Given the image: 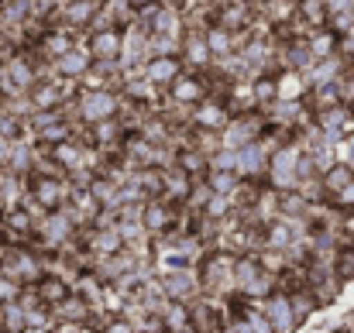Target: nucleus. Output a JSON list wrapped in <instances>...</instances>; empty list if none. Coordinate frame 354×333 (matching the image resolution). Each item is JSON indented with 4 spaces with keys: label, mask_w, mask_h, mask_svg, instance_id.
I'll use <instances>...</instances> for the list:
<instances>
[{
    "label": "nucleus",
    "mask_w": 354,
    "mask_h": 333,
    "mask_svg": "<svg viewBox=\"0 0 354 333\" xmlns=\"http://www.w3.org/2000/svg\"><path fill=\"white\" fill-rule=\"evenodd\" d=\"M3 104H7V97H3V90H0V111H3Z\"/></svg>",
    "instance_id": "nucleus-36"
},
{
    "label": "nucleus",
    "mask_w": 354,
    "mask_h": 333,
    "mask_svg": "<svg viewBox=\"0 0 354 333\" xmlns=\"http://www.w3.org/2000/svg\"><path fill=\"white\" fill-rule=\"evenodd\" d=\"M100 333H138V327H134V323H131L127 316H120V313H114V316L107 320V327H104Z\"/></svg>",
    "instance_id": "nucleus-30"
},
{
    "label": "nucleus",
    "mask_w": 354,
    "mask_h": 333,
    "mask_svg": "<svg viewBox=\"0 0 354 333\" xmlns=\"http://www.w3.org/2000/svg\"><path fill=\"white\" fill-rule=\"evenodd\" d=\"M104 10V0H59L52 10V24H62L76 35H86Z\"/></svg>",
    "instance_id": "nucleus-6"
},
{
    "label": "nucleus",
    "mask_w": 354,
    "mask_h": 333,
    "mask_svg": "<svg viewBox=\"0 0 354 333\" xmlns=\"http://www.w3.org/2000/svg\"><path fill=\"white\" fill-rule=\"evenodd\" d=\"M320 179H324V189H327V200H330V196H337L344 186H351L354 182V169L348 165V162H334Z\"/></svg>",
    "instance_id": "nucleus-24"
},
{
    "label": "nucleus",
    "mask_w": 354,
    "mask_h": 333,
    "mask_svg": "<svg viewBox=\"0 0 354 333\" xmlns=\"http://www.w3.org/2000/svg\"><path fill=\"white\" fill-rule=\"evenodd\" d=\"M93 313H97V306L86 299V296H80L76 289L59 303V306H52V316H55V323H90L93 320Z\"/></svg>",
    "instance_id": "nucleus-16"
},
{
    "label": "nucleus",
    "mask_w": 354,
    "mask_h": 333,
    "mask_svg": "<svg viewBox=\"0 0 354 333\" xmlns=\"http://www.w3.org/2000/svg\"><path fill=\"white\" fill-rule=\"evenodd\" d=\"M207 182L214 186V193H227V196H231L237 186H241V175H237V172H227V169H210V172H207Z\"/></svg>",
    "instance_id": "nucleus-28"
},
{
    "label": "nucleus",
    "mask_w": 354,
    "mask_h": 333,
    "mask_svg": "<svg viewBox=\"0 0 354 333\" xmlns=\"http://www.w3.org/2000/svg\"><path fill=\"white\" fill-rule=\"evenodd\" d=\"M183 73H186V66H183L179 55H151V59L141 66V76H145L155 90H162V93H165Z\"/></svg>",
    "instance_id": "nucleus-13"
},
{
    "label": "nucleus",
    "mask_w": 354,
    "mask_h": 333,
    "mask_svg": "<svg viewBox=\"0 0 354 333\" xmlns=\"http://www.w3.org/2000/svg\"><path fill=\"white\" fill-rule=\"evenodd\" d=\"M24 289H28V285H21L17 278H10V275L0 272V306H3V303H17Z\"/></svg>",
    "instance_id": "nucleus-29"
},
{
    "label": "nucleus",
    "mask_w": 354,
    "mask_h": 333,
    "mask_svg": "<svg viewBox=\"0 0 354 333\" xmlns=\"http://www.w3.org/2000/svg\"><path fill=\"white\" fill-rule=\"evenodd\" d=\"M203 97H210V79H207V73H193V69H186V73L165 90L162 104L179 107V111H189V107H196Z\"/></svg>",
    "instance_id": "nucleus-7"
},
{
    "label": "nucleus",
    "mask_w": 354,
    "mask_h": 333,
    "mask_svg": "<svg viewBox=\"0 0 354 333\" xmlns=\"http://www.w3.org/2000/svg\"><path fill=\"white\" fill-rule=\"evenodd\" d=\"M86 131H90V144H97V148H100V151H107V155H118L131 127H127L120 117H114V120L93 124V127H86Z\"/></svg>",
    "instance_id": "nucleus-17"
},
{
    "label": "nucleus",
    "mask_w": 354,
    "mask_h": 333,
    "mask_svg": "<svg viewBox=\"0 0 354 333\" xmlns=\"http://www.w3.org/2000/svg\"><path fill=\"white\" fill-rule=\"evenodd\" d=\"M69 117L83 127H93V124H104V120H114L120 117L124 107V93L120 90H107V86H76L73 100L62 104Z\"/></svg>",
    "instance_id": "nucleus-1"
},
{
    "label": "nucleus",
    "mask_w": 354,
    "mask_h": 333,
    "mask_svg": "<svg viewBox=\"0 0 354 333\" xmlns=\"http://www.w3.org/2000/svg\"><path fill=\"white\" fill-rule=\"evenodd\" d=\"M354 10V0H327V21L337 17V14H351Z\"/></svg>",
    "instance_id": "nucleus-32"
},
{
    "label": "nucleus",
    "mask_w": 354,
    "mask_h": 333,
    "mask_svg": "<svg viewBox=\"0 0 354 333\" xmlns=\"http://www.w3.org/2000/svg\"><path fill=\"white\" fill-rule=\"evenodd\" d=\"M10 148H14V137H7L0 131V169H7V158H10Z\"/></svg>",
    "instance_id": "nucleus-33"
},
{
    "label": "nucleus",
    "mask_w": 354,
    "mask_h": 333,
    "mask_svg": "<svg viewBox=\"0 0 354 333\" xmlns=\"http://www.w3.org/2000/svg\"><path fill=\"white\" fill-rule=\"evenodd\" d=\"M127 3H131L134 14H138V10H145V7H151V3H162V0H127Z\"/></svg>",
    "instance_id": "nucleus-34"
},
{
    "label": "nucleus",
    "mask_w": 354,
    "mask_h": 333,
    "mask_svg": "<svg viewBox=\"0 0 354 333\" xmlns=\"http://www.w3.org/2000/svg\"><path fill=\"white\" fill-rule=\"evenodd\" d=\"M193 182H196V179H193L186 169H179V165L162 169V200H169V203H176V207H186Z\"/></svg>",
    "instance_id": "nucleus-18"
},
{
    "label": "nucleus",
    "mask_w": 354,
    "mask_h": 333,
    "mask_svg": "<svg viewBox=\"0 0 354 333\" xmlns=\"http://www.w3.org/2000/svg\"><path fill=\"white\" fill-rule=\"evenodd\" d=\"M162 3H172V7H183V10H186V7H189L193 0H162Z\"/></svg>",
    "instance_id": "nucleus-35"
},
{
    "label": "nucleus",
    "mask_w": 354,
    "mask_h": 333,
    "mask_svg": "<svg viewBox=\"0 0 354 333\" xmlns=\"http://www.w3.org/2000/svg\"><path fill=\"white\" fill-rule=\"evenodd\" d=\"M251 90H254V107L258 111H268L275 100H279V73H261L251 79Z\"/></svg>",
    "instance_id": "nucleus-23"
},
{
    "label": "nucleus",
    "mask_w": 354,
    "mask_h": 333,
    "mask_svg": "<svg viewBox=\"0 0 354 333\" xmlns=\"http://www.w3.org/2000/svg\"><path fill=\"white\" fill-rule=\"evenodd\" d=\"M231 117H234V113L227 107V100L217 97V93H210V97H203L196 107H189V127H193V131H207V134H221Z\"/></svg>",
    "instance_id": "nucleus-9"
},
{
    "label": "nucleus",
    "mask_w": 354,
    "mask_h": 333,
    "mask_svg": "<svg viewBox=\"0 0 354 333\" xmlns=\"http://www.w3.org/2000/svg\"><path fill=\"white\" fill-rule=\"evenodd\" d=\"M351 73V62L344 55H327V59H317L306 73H303V83H306V93L310 90H320V86H330V83H341L344 76Z\"/></svg>",
    "instance_id": "nucleus-12"
},
{
    "label": "nucleus",
    "mask_w": 354,
    "mask_h": 333,
    "mask_svg": "<svg viewBox=\"0 0 354 333\" xmlns=\"http://www.w3.org/2000/svg\"><path fill=\"white\" fill-rule=\"evenodd\" d=\"M289 299H292V313H296V320H299V323H306V320H310V313L317 310V299H313L310 285L292 289V292H289Z\"/></svg>",
    "instance_id": "nucleus-27"
},
{
    "label": "nucleus",
    "mask_w": 354,
    "mask_h": 333,
    "mask_svg": "<svg viewBox=\"0 0 354 333\" xmlns=\"http://www.w3.org/2000/svg\"><path fill=\"white\" fill-rule=\"evenodd\" d=\"M330 203H334V207H341V210H354V182L351 186H344L337 196H330Z\"/></svg>",
    "instance_id": "nucleus-31"
},
{
    "label": "nucleus",
    "mask_w": 354,
    "mask_h": 333,
    "mask_svg": "<svg viewBox=\"0 0 354 333\" xmlns=\"http://www.w3.org/2000/svg\"><path fill=\"white\" fill-rule=\"evenodd\" d=\"M31 244H38L41 251H69L80 244V227L66 210H52L38 220Z\"/></svg>",
    "instance_id": "nucleus-5"
},
{
    "label": "nucleus",
    "mask_w": 354,
    "mask_h": 333,
    "mask_svg": "<svg viewBox=\"0 0 354 333\" xmlns=\"http://www.w3.org/2000/svg\"><path fill=\"white\" fill-rule=\"evenodd\" d=\"M234 258L237 254L224 251V247H210V251L203 254V261L196 265V272H200V285H203V296H214V299H231V296H237Z\"/></svg>",
    "instance_id": "nucleus-2"
},
{
    "label": "nucleus",
    "mask_w": 354,
    "mask_h": 333,
    "mask_svg": "<svg viewBox=\"0 0 354 333\" xmlns=\"http://www.w3.org/2000/svg\"><path fill=\"white\" fill-rule=\"evenodd\" d=\"M86 48L93 59H120V45H124V31L118 24H107V28H93L90 35H83Z\"/></svg>",
    "instance_id": "nucleus-15"
},
{
    "label": "nucleus",
    "mask_w": 354,
    "mask_h": 333,
    "mask_svg": "<svg viewBox=\"0 0 354 333\" xmlns=\"http://www.w3.org/2000/svg\"><path fill=\"white\" fill-rule=\"evenodd\" d=\"M0 327L7 333H24L28 330V310L21 303H3L0 306Z\"/></svg>",
    "instance_id": "nucleus-25"
},
{
    "label": "nucleus",
    "mask_w": 354,
    "mask_h": 333,
    "mask_svg": "<svg viewBox=\"0 0 354 333\" xmlns=\"http://www.w3.org/2000/svg\"><path fill=\"white\" fill-rule=\"evenodd\" d=\"M265 275V268H261V261H258V254L254 251H248V254H237L234 258V285H237V296H244L258 278Z\"/></svg>",
    "instance_id": "nucleus-20"
},
{
    "label": "nucleus",
    "mask_w": 354,
    "mask_h": 333,
    "mask_svg": "<svg viewBox=\"0 0 354 333\" xmlns=\"http://www.w3.org/2000/svg\"><path fill=\"white\" fill-rule=\"evenodd\" d=\"M203 35H207V45H210L214 59L234 55L237 48H241V41H244V35H237V31H227V28H224V24H217V21L203 24Z\"/></svg>",
    "instance_id": "nucleus-19"
},
{
    "label": "nucleus",
    "mask_w": 354,
    "mask_h": 333,
    "mask_svg": "<svg viewBox=\"0 0 354 333\" xmlns=\"http://www.w3.org/2000/svg\"><path fill=\"white\" fill-rule=\"evenodd\" d=\"M73 196V182L66 175H52V172H31L28 175V196H24V207L35 210L38 217L52 213V210H62Z\"/></svg>",
    "instance_id": "nucleus-3"
},
{
    "label": "nucleus",
    "mask_w": 354,
    "mask_h": 333,
    "mask_svg": "<svg viewBox=\"0 0 354 333\" xmlns=\"http://www.w3.org/2000/svg\"><path fill=\"white\" fill-rule=\"evenodd\" d=\"M351 21H354V10H351Z\"/></svg>",
    "instance_id": "nucleus-37"
},
{
    "label": "nucleus",
    "mask_w": 354,
    "mask_h": 333,
    "mask_svg": "<svg viewBox=\"0 0 354 333\" xmlns=\"http://www.w3.org/2000/svg\"><path fill=\"white\" fill-rule=\"evenodd\" d=\"M31 289H35V296H38V299L52 310V306H59V303L73 292V282H66L62 275H41V278H38Z\"/></svg>",
    "instance_id": "nucleus-21"
},
{
    "label": "nucleus",
    "mask_w": 354,
    "mask_h": 333,
    "mask_svg": "<svg viewBox=\"0 0 354 333\" xmlns=\"http://www.w3.org/2000/svg\"><path fill=\"white\" fill-rule=\"evenodd\" d=\"M179 59L186 69L193 73H210L214 69V52L207 45V35L200 24H189V31L183 35V48H179Z\"/></svg>",
    "instance_id": "nucleus-10"
},
{
    "label": "nucleus",
    "mask_w": 354,
    "mask_h": 333,
    "mask_svg": "<svg viewBox=\"0 0 354 333\" xmlns=\"http://www.w3.org/2000/svg\"><path fill=\"white\" fill-rule=\"evenodd\" d=\"M210 196H214V186H210V182H207V175H203V179H196V182H193V189H189V200H186V207H183V210H189L193 217H200V213L207 210Z\"/></svg>",
    "instance_id": "nucleus-26"
},
{
    "label": "nucleus",
    "mask_w": 354,
    "mask_h": 333,
    "mask_svg": "<svg viewBox=\"0 0 354 333\" xmlns=\"http://www.w3.org/2000/svg\"><path fill=\"white\" fill-rule=\"evenodd\" d=\"M351 254H354V247H351Z\"/></svg>",
    "instance_id": "nucleus-38"
},
{
    "label": "nucleus",
    "mask_w": 354,
    "mask_h": 333,
    "mask_svg": "<svg viewBox=\"0 0 354 333\" xmlns=\"http://www.w3.org/2000/svg\"><path fill=\"white\" fill-rule=\"evenodd\" d=\"M303 141L299 137H286L272 148V158H268V175L265 182L279 193H289V189H299V158H303Z\"/></svg>",
    "instance_id": "nucleus-4"
},
{
    "label": "nucleus",
    "mask_w": 354,
    "mask_h": 333,
    "mask_svg": "<svg viewBox=\"0 0 354 333\" xmlns=\"http://www.w3.org/2000/svg\"><path fill=\"white\" fill-rule=\"evenodd\" d=\"M93 69V55H90V48H86V41L80 38L73 48H66L62 55H55L52 62H48V73L52 76H59V79H66V83H83L86 79V73Z\"/></svg>",
    "instance_id": "nucleus-8"
},
{
    "label": "nucleus",
    "mask_w": 354,
    "mask_h": 333,
    "mask_svg": "<svg viewBox=\"0 0 354 333\" xmlns=\"http://www.w3.org/2000/svg\"><path fill=\"white\" fill-rule=\"evenodd\" d=\"M337 45H341V35L330 31V28H313L306 35V48L313 59H327V55H337Z\"/></svg>",
    "instance_id": "nucleus-22"
},
{
    "label": "nucleus",
    "mask_w": 354,
    "mask_h": 333,
    "mask_svg": "<svg viewBox=\"0 0 354 333\" xmlns=\"http://www.w3.org/2000/svg\"><path fill=\"white\" fill-rule=\"evenodd\" d=\"M258 306H261V313L268 316L272 333H292L296 327H299V320H296V313H292V299H289V292L275 289V292H272L268 299H261Z\"/></svg>",
    "instance_id": "nucleus-14"
},
{
    "label": "nucleus",
    "mask_w": 354,
    "mask_h": 333,
    "mask_svg": "<svg viewBox=\"0 0 354 333\" xmlns=\"http://www.w3.org/2000/svg\"><path fill=\"white\" fill-rule=\"evenodd\" d=\"M158 278H162L165 296L176 299V303H193L196 296H203L196 268H169V272H158Z\"/></svg>",
    "instance_id": "nucleus-11"
}]
</instances>
